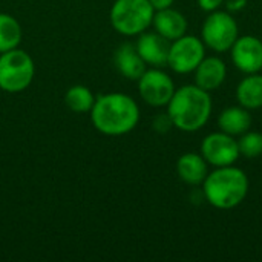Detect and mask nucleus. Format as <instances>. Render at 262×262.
Here are the masks:
<instances>
[{
	"label": "nucleus",
	"instance_id": "nucleus-24",
	"mask_svg": "<svg viewBox=\"0 0 262 262\" xmlns=\"http://www.w3.org/2000/svg\"><path fill=\"white\" fill-rule=\"evenodd\" d=\"M149 2H150L152 8H154L155 11H161V9L172 8L175 0H149Z\"/></svg>",
	"mask_w": 262,
	"mask_h": 262
},
{
	"label": "nucleus",
	"instance_id": "nucleus-13",
	"mask_svg": "<svg viewBox=\"0 0 262 262\" xmlns=\"http://www.w3.org/2000/svg\"><path fill=\"white\" fill-rule=\"evenodd\" d=\"M152 26H154L155 32L163 35L166 40L173 41L187 32L189 25H187V18L184 17L183 12L173 9V8H167V9L155 11Z\"/></svg>",
	"mask_w": 262,
	"mask_h": 262
},
{
	"label": "nucleus",
	"instance_id": "nucleus-10",
	"mask_svg": "<svg viewBox=\"0 0 262 262\" xmlns=\"http://www.w3.org/2000/svg\"><path fill=\"white\" fill-rule=\"evenodd\" d=\"M233 66L243 74L262 71V40L256 35H239L230 48Z\"/></svg>",
	"mask_w": 262,
	"mask_h": 262
},
{
	"label": "nucleus",
	"instance_id": "nucleus-12",
	"mask_svg": "<svg viewBox=\"0 0 262 262\" xmlns=\"http://www.w3.org/2000/svg\"><path fill=\"white\" fill-rule=\"evenodd\" d=\"M195 84L207 92H213L220 89L227 78V64L223 58L212 55L204 57L198 68L193 71Z\"/></svg>",
	"mask_w": 262,
	"mask_h": 262
},
{
	"label": "nucleus",
	"instance_id": "nucleus-15",
	"mask_svg": "<svg viewBox=\"0 0 262 262\" xmlns=\"http://www.w3.org/2000/svg\"><path fill=\"white\" fill-rule=\"evenodd\" d=\"M180 180L189 186H201L209 173V164L198 152H186L177 161Z\"/></svg>",
	"mask_w": 262,
	"mask_h": 262
},
{
	"label": "nucleus",
	"instance_id": "nucleus-3",
	"mask_svg": "<svg viewBox=\"0 0 262 262\" xmlns=\"http://www.w3.org/2000/svg\"><path fill=\"white\" fill-rule=\"evenodd\" d=\"M204 200L218 210H232L238 207L249 195L250 181L247 173L232 166L215 167L203 181Z\"/></svg>",
	"mask_w": 262,
	"mask_h": 262
},
{
	"label": "nucleus",
	"instance_id": "nucleus-6",
	"mask_svg": "<svg viewBox=\"0 0 262 262\" xmlns=\"http://www.w3.org/2000/svg\"><path fill=\"white\" fill-rule=\"evenodd\" d=\"M239 37V26L236 18L229 11H212L201 26V40L206 48L223 54L230 51Z\"/></svg>",
	"mask_w": 262,
	"mask_h": 262
},
{
	"label": "nucleus",
	"instance_id": "nucleus-4",
	"mask_svg": "<svg viewBox=\"0 0 262 262\" xmlns=\"http://www.w3.org/2000/svg\"><path fill=\"white\" fill-rule=\"evenodd\" d=\"M155 9L149 0H115L109 20L112 28L124 37H138L152 26Z\"/></svg>",
	"mask_w": 262,
	"mask_h": 262
},
{
	"label": "nucleus",
	"instance_id": "nucleus-18",
	"mask_svg": "<svg viewBox=\"0 0 262 262\" xmlns=\"http://www.w3.org/2000/svg\"><path fill=\"white\" fill-rule=\"evenodd\" d=\"M23 31L18 20L6 12H0V54L18 48Z\"/></svg>",
	"mask_w": 262,
	"mask_h": 262
},
{
	"label": "nucleus",
	"instance_id": "nucleus-8",
	"mask_svg": "<svg viewBox=\"0 0 262 262\" xmlns=\"http://www.w3.org/2000/svg\"><path fill=\"white\" fill-rule=\"evenodd\" d=\"M137 83L141 100L150 107H166L177 89L172 77L161 68H147Z\"/></svg>",
	"mask_w": 262,
	"mask_h": 262
},
{
	"label": "nucleus",
	"instance_id": "nucleus-7",
	"mask_svg": "<svg viewBox=\"0 0 262 262\" xmlns=\"http://www.w3.org/2000/svg\"><path fill=\"white\" fill-rule=\"evenodd\" d=\"M206 57V45L203 43L201 37L187 35L170 41L167 66L180 75H186L193 72L198 64Z\"/></svg>",
	"mask_w": 262,
	"mask_h": 262
},
{
	"label": "nucleus",
	"instance_id": "nucleus-22",
	"mask_svg": "<svg viewBox=\"0 0 262 262\" xmlns=\"http://www.w3.org/2000/svg\"><path fill=\"white\" fill-rule=\"evenodd\" d=\"M226 0H196L200 9L206 11V12H212L216 9H221V6H224Z\"/></svg>",
	"mask_w": 262,
	"mask_h": 262
},
{
	"label": "nucleus",
	"instance_id": "nucleus-11",
	"mask_svg": "<svg viewBox=\"0 0 262 262\" xmlns=\"http://www.w3.org/2000/svg\"><path fill=\"white\" fill-rule=\"evenodd\" d=\"M135 48L147 66H150V68L167 66L170 41L166 40L158 32L144 31L143 34H140L135 41Z\"/></svg>",
	"mask_w": 262,
	"mask_h": 262
},
{
	"label": "nucleus",
	"instance_id": "nucleus-16",
	"mask_svg": "<svg viewBox=\"0 0 262 262\" xmlns=\"http://www.w3.org/2000/svg\"><path fill=\"white\" fill-rule=\"evenodd\" d=\"M252 114L249 109H246L241 104L226 107L218 115V127L220 130L238 138L244 132L252 129Z\"/></svg>",
	"mask_w": 262,
	"mask_h": 262
},
{
	"label": "nucleus",
	"instance_id": "nucleus-1",
	"mask_svg": "<svg viewBox=\"0 0 262 262\" xmlns=\"http://www.w3.org/2000/svg\"><path fill=\"white\" fill-rule=\"evenodd\" d=\"M89 114L92 126L107 137L126 135L140 121L138 103L123 92H109L97 97Z\"/></svg>",
	"mask_w": 262,
	"mask_h": 262
},
{
	"label": "nucleus",
	"instance_id": "nucleus-19",
	"mask_svg": "<svg viewBox=\"0 0 262 262\" xmlns=\"http://www.w3.org/2000/svg\"><path fill=\"white\" fill-rule=\"evenodd\" d=\"M95 95L88 86L83 84H74L71 86L66 94H64V103L66 106L77 114H86L91 112L94 103H95Z\"/></svg>",
	"mask_w": 262,
	"mask_h": 262
},
{
	"label": "nucleus",
	"instance_id": "nucleus-17",
	"mask_svg": "<svg viewBox=\"0 0 262 262\" xmlns=\"http://www.w3.org/2000/svg\"><path fill=\"white\" fill-rule=\"evenodd\" d=\"M236 101L249 111L262 107V74H247L236 88Z\"/></svg>",
	"mask_w": 262,
	"mask_h": 262
},
{
	"label": "nucleus",
	"instance_id": "nucleus-9",
	"mask_svg": "<svg viewBox=\"0 0 262 262\" xmlns=\"http://www.w3.org/2000/svg\"><path fill=\"white\" fill-rule=\"evenodd\" d=\"M200 154L207 161V164L213 167L232 166L241 157L238 140L223 130L206 135L201 143Z\"/></svg>",
	"mask_w": 262,
	"mask_h": 262
},
{
	"label": "nucleus",
	"instance_id": "nucleus-23",
	"mask_svg": "<svg viewBox=\"0 0 262 262\" xmlns=\"http://www.w3.org/2000/svg\"><path fill=\"white\" fill-rule=\"evenodd\" d=\"M247 2L249 0H226L224 6L227 8L229 12H238V11H243L247 6Z\"/></svg>",
	"mask_w": 262,
	"mask_h": 262
},
{
	"label": "nucleus",
	"instance_id": "nucleus-5",
	"mask_svg": "<svg viewBox=\"0 0 262 262\" xmlns=\"http://www.w3.org/2000/svg\"><path fill=\"white\" fill-rule=\"evenodd\" d=\"M35 75L32 57L23 49H11L0 54V89L8 94L26 91Z\"/></svg>",
	"mask_w": 262,
	"mask_h": 262
},
{
	"label": "nucleus",
	"instance_id": "nucleus-2",
	"mask_svg": "<svg viewBox=\"0 0 262 262\" xmlns=\"http://www.w3.org/2000/svg\"><path fill=\"white\" fill-rule=\"evenodd\" d=\"M166 107L173 127L190 134L201 130L209 123L213 103L210 92L196 84H184L175 89Z\"/></svg>",
	"mask_w": 262,
	"mask_h": 262
},
{
	"label": "nucleus",
	"instance_id": "nucleus-21",
	"mask_svg": "<svg viewBox=\"0 0 262 262\" xmlns=\"http://www.w3.org/2000/svg\"><path fill=\"white\" fill-rule=\"evenodd\" d=\"M170 127H173L167 112L166 114H160L155 120H154V129L158 130V132H167Z\"/></svg>",
	"mask_w": 262,
	"mask_h": 262
},
{
	"label": "nucleus",
	"instance_id": "nucleus-20",
	"mask_svg": "<svg viewBox=\"0 0 262 262\" xmlns=\"http://www.w3.org/2000/svg\"><path fill=\"white\" fill-rule=\"evenodd\" d=\"M238 147L241 157L246 158H258L262 155V134L256 130H247L238 138Z\"/></svg>",
	"mask_w": 262,
	"mask_h": 262
},
{
	"label": "nucleus",
	"instance_id": "nucleus-14",
	"mask_svg": "<svg viewBox=\"0 0 262 262\" xmlns=\"http://www.w3.org/2000/svg\"><path fill=\"white\" fill-rule=\"evenodd\" d=\"M114 63L117 71L127 80L137 81L144 71L147 69V64L138 54L135 45L132 43H123L117 48L114 54Z\"/></svg>",
	"mask_w": 262,
	"mask_h": 262
}]
</instances>
